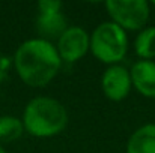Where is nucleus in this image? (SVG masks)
Listing matches in <instances>:
<instances>
[{
  "label": "nucleus",
  "mask_w": 155,
  "mask_h": 153,
  "mask_svg": "<svg viewBox=\"0 0 155 153\" xmlns=\"http://www.w3.org/2000/svg\"><path fill=\"white\" fill-rule=\"evenodd\" d=\"M62 65L56 45L42 38L24 41L14 54V68L18 78L35 89L50 84L60 72Z\"/></svg>",
  "instance_id": "f257e3e1"
},
{
  "label": "nucleus",
  "mask_w": 155,
  "mask_h": 153,
  "mask_svg": "<svg viewBox=\"0 0 155 153\" xmlns=\"http://www.w3.org/2000/svg\"><path fill=\"white\" fill-rule=\"evenodd\" d=\"M24 132L35 138H51L65 131L69 122L62 102L50 96H36L27 102L21 117Z\"/></svg>",
  "instance_id": "f03ea898"
},
{
  "label": "nucleus",
  "mask_w": 155,
  "mask_h": 153,
  "mask_svg": "<svg viewBox=\"0 0 155 153\" xmlns=\"http://www.w3.org/2000/svg\"><path fill=\"white\" fill-rule=\"evenodd\" d=\"M89 51L98 62L107 66L120 65L128 53L127 32L111 21H104L91 33Z\"/></svg>",
  "instance_id": "7ed1b4c3"
},
{
  "label": "nucleus",
  "mask_w": 155,
  "mask_h": 153,
  "mask_svg": "<svg viewBox=\"0 0 155 153\" xmlns=\"http://www.w3.org/2000/svg\"><path fill=\"white\" fill-rule=\"evenodd\" d=\"M110 21L125 32H140L151 18V3L146 0H107Z\"/></svg>",
  "instance_id": "20e7f679"
},
{
  "label": "nucleus",
  "mask_w": 155,
  "mask_h": 153,
  "mask_svg": "<svg viewBox=\"0 0 155 153\" xmlns=\"http://www.w3.org/2000/svg\"><path fill=\"white\" fill-rule=\"evenodd\" d=\"M62 2L59 0H41L38 3L36 29L42 39H57L66 29L68 23L62 12Z\"/></svg>",
  "instance_id": "39448f33"
},
{
  "label": "nucleus",
  "mask_w": 155,
  "mask_h": 153,
  "mask_svg": "<svg viewBox=\"0 0 155 153\" xmlns=\"http://www.w3.org/2000/svg\"><path fill=\"white\" fill-rule=\"evenodd\" d=\"M89 47L91 35L78 26H68L56 44V50L63 63H77L87 54Z\"/></svg>",
  "instance_id": "423d86ee"
},
{
  "label": "nucleus",
  "mask_w": 155,
  "mask_h": 153,
  "mask_svg": "<svg viewBox=\"0 0 155 153\" xmlns=\"http://www.w3.org/2000/svg\"><path fill=\"white\" fill-rule=\"evenodd\" d=\"M101 89L107 99L120 102L128 98L133 84L130 77V69L122 65L107 66L101 75Z\"/></svg>",
  "instance_id": "0eeeda50"
},
{
  "label": "nucleus",
  "mask_w": 155,
  "mask_h": 153,
  "mask_svg": "<svg viewBox=\"0 0 155 153\" xmlns=\"http://www.w3.org/2000/svg\"><path fill=\"white\" fill-rule=\"evenodd\" d=\"M133 87L145 98L155 99V62L137 60L130 69Z\"/></svg>",
  "instance_id": "6e6552de"
},
{
  "label": "nucleus",
  "mask_w": 155,
  "mask_h": 153,
  "mask_svg": "<svg viewBox=\"0 0 155 153\" xmlns=\"http://www.w3.org/2000/svg\"><path fill=\"white\" fill-rule=\"evenodd\" d=\"M125 153H155V123L137 128L127 141Z\"/></svg>",
  "instance_id": "1a4fd4ad"
},
{
  "label": "nucleus",
  "mask_w": 155,
  "mask_h": 153,
  "mask_svg": "<svg viewBox=\"0 0 155 153\" xmlns=\"http://www.w3.org/2000/svg\"><path fill=\"white\" fill-rule=\"evenodd\" d=\"M134 51L140 60L155 59V26H146L134 39Z\"/></svg>",
  "instance_id": "9d476101"
},
{
  "label": "nucleus",
  "mask_w": 155,
  "mask_h": 153,
  "mask_svg": "<svg viewBox=\"0 0 155 153\" xmlns=\"http://www.w3.org/2000/svg\"><path fill=\"white\" fill-rule=\"evenodd\" d=\"M24 134V126L20 117L15 116H0V144L12 143Z\"/></svg>",
  "instance_id": "9b49d317"
},
{
  "label": "nucleus",
  "mask_w": 155,
  "mask_h": 153,
  "mask_svg": "<svg viewBox=\"0 0 155 153\" xmlns=\"http://www.w3.org/2000/svg\"><path fill=\"white\" fill-rule=\"evenodd\" d=\"M0 153H6V150H5V147L0 144Z\"/></svg>",
  "instance_id": "f8f14e48"
},
{
  "label": "nucleus",
  "mask_w": 155,
  "mask_h": 153,
  "mask_svg": "<svg viewBox=\"0 0 155 153\" xmlns=\"http://www.w3.org/2000/svg\"><path fill=\"white\" fill-rule=\"evenodd\" d=\"M151 5H152V6H154V8H155V0H154V2H152V3H151Z\"/></svg>",
  "instance_id": "ddd939ff"
}]
</instances>
